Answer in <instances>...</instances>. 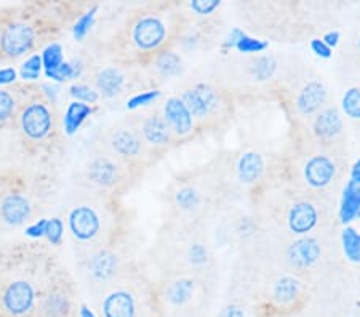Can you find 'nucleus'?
Segmentation results:
<instances>
[{"mask_svg":"<svg viewBox=\"0 0 360 317\" xmlns=\"http://www.w3.org/2000/svg\"><path fill=\"white\" fill-rule=\"evenodd\" d=\"M36 44V29L25 21H10L0 27V58L13 60L27 53Z\"/></svg>","mask_w":360,"mask_h":317,"instance_id":"nucleus-1","label":"nucleus"},{"mask_svg":"<svg viewBox=\"0 0 360 317\" xmlns=\"http://www.w3.org/2000/svg\"><path fill=\"white\" fill-rule=\"evenodd\" d=\"M20 125L26 138L32 141H40L50 134L51 127H53V115L46 103L34 100L22 109Z\"/></svg>","mask_w":360,"mask_h":317,"instance_id":"nucleus-2","label":"nucleus"},{"mask_svg":"<svg viewBox=\"0 0 360 317\" xmlns=\"http://www.w3.org/2000/svg\"><path fill=\"white\" fill-rule=\"evenodd\" d=\"M167 37V27L158 16H143L131 27V42L141 51L158 50Z\"/></svg>","mask_w":360,"mask_h":317,"instance_id":"nucleus-3","label":"nucleus"},{"mask_svg":"<svg viewBox=\"0 0 360 317\" xmlns=\"http://www.w3.org/2000/svg\"><path fill=\"white\" fill-rule=\"evenodd\" d=\"M36 292L26 280H16L5 288L2 304L11 316H25L32 309Z\"/></svg>","mask_w":360,"mask_h":317,"instance_id":"nucleus-4","label":"nucleus"},{"mask_svg":"<svg viewBox=\"0 0 360 317\" xmlns=\"http://www.w3.org/2000/svg\"><path fill=\"white\" fill-rule=\"evenodd\" d=\"M181 100L193 114V117H207L218 106V95L210 85L199 84L186 90Z\"/></svg>","mask_w":360,"mask_h":317,"instance_id":"nucleus-5","label":"nucleus"},{"mask_svg":"<svg viewBox=\"0 0 360 317\" xmlns=\"http://www.w3.org/2000/svg\"><path fill=\"white\" fill-rule=\"evenodd\" d=\"M69 228H71L72 235L77 240H91L100 233L101 221L98 213L91 207H75L69 215Z\"/></svg>","mask_w":360,"mask_h":317,"instance_id":"nucleus-6","label":"nucleus"},{"mask_svg":"<svg viewBox=\"0 0 360 317\" xmlns=\"http://www.w3.org/2000/svg\"><path fill=\"white\" fill-rule=\"evenodd\" d=\"M164 119L173 134L186 136L194 127V117L181 98H168L164 106Z\"/></svg>","mask_w":360,"mask_h":317,"instance_id":"nucleus-7","label":"nucleus"},{"mask_svg":"<svg viewBox=\"0 0 360 317\" xmlns=\"http://www.w3.org/2000/svg\"><path fill=\"white\" fill-rule=\"evenodd\" d=\"M304 178L312 188L328 186L335 178V164L327 155H314L304 167Z\"/></svg>","mask_w":360,"mask_h":317,"instance_id":"nucleus-8","label":"nucleus"},{"mask_svg":"<svg viewBox=\"0 0 360 317\" xmlns=\"http://www.w3.org/2000/svg\"><path fill=\"white\" fill-rule=\"evenodd\" d=\"M319 221V212L309 202H298L288 212V228L292 233L303 235L311 233Z\"/></svg>","mask_w":360,"mask_h":317,"instance_id":"nucleus-9","label":"nucleus"},{"mask_svg":"<svg viewBox=\"0 0 360 317\" xmlns=\"http://www.w3.org/2000/svg\"><path fill=\"white\" fill-rule=\"evenodd\" d=\"M103 317H136V299L127 290H114L103 299Z\"/></svg>","mask_w":360,"mask_h":317,"instance_id":"nucleus-10","label":"nucleus"},{"mask_svg":"<svg viewBox=\"0 0 360 317\" xmlns=\"http://www.w3.org/2000/svg\"><path fill=\"white\" fill-rule=\"evenodd\" d=\"M0 215L7 224L20 226L31 216V204L21 194H8L0 204Z\"/></svg>","mask_w":360,"mask_h":317,"instance_id":"nucleus-11","label":"nucleus"},{"mask_svg":"<svg viewBox=\"0 0 360 317\" xmlns=\"http://www.w3.org/2000/svg\"><path fill=\"white\" fill-rule=\"evenodd\" d=\"M319 255H321V245H319V242L312 238L296 240L288 249L290 263L296 268H309L311 264H314L317 261Z\"/></svg>","mask_w":360,"mask_h":317,"instance_id":"nucleus-12","label":"nucleus"},{"mask_svg":"<svg viewBox=\"0 0 360 317\" xmlns=\"http://www.w3.org/2000/svg\"><path fill=\"white\" fill-rule=\"evenodd\" d=\"M111 148L114 153L125 159H135L143 151V143L135 131L129 129L115 130L111 135Z\"/></svg>","mask_w":360,"mask_h":317,"instance_id":"nucleus-13","label":"nucleus"},{"mask_svg":"<svg viewBox=\"0 0 360 317\" xmlns=\"http://www.w3.org/2000/svg\"><path fill=\"white\" fill-rule=\"evenodd\" d=\"M327 100V89L321 82H309L296 98V109L303 114H314Z\"/></svg>","mask_w":360,"mask_h":317,"instance_id":"nucleus-14","label":"nucleus"},{"mask_svg":"<svg viewBox=\"0 0 360 317\" xmlns=\"http://www.w3.org/2000/svg\"><path fill=\"white\" fill-rule=\"evenodd\" d=\"M89 176L98 186L109 188L119 181V169L111 159L96 157L90 162Z\"/></svg>","mask_w":360,"mask_h":317,"instance_id":"nucleus-15","label":"nucleus"},{"mask_svg":"<svg viewBox=\"0 0 360 317\" xmlns=\"http://www.w3.org/2000/svg\"><path fill=\"white\" fill-rule=\"evenodd\" d=\"M141 134L143 138L148 143L154 144V146H162V144H167L172 138V130L168 124L165 122L164 117L160 115H149V117L144 120L141 125Z\"/></svg>","mask_w":360,"mask_h":317,"instance_id":"nucleus-16","label":"nucleus"},{"mask_svg":"<svg viewBox=\"0 0 360 317\" xmlns=\"http://www.w3.org/2000/svg\"><path fill=\"white\" fill-rule=\"evenodd\" d=\"M115 269H117V257L112 252H98L89 261V273L95 280L111 279L115 274Z\"/></svg>","mask_w":360,"mask_h":317,"instance_id":"nucleus-17","label":"nucleus"},{"mask_svg":"<svg viewBox=\"0 0 360 317\" xmlns=\"http://www.w3.org/2000/svg\"><path fill=\"white\" fill-rule=\"evenodd\" d=\"M360 210V184L349 180L342 189L341 204H340V220L342 223H351L354 218H357Z\"/></svg>","mask_w":360,"mask_h":317,"instance_id":"nucleus-18","label":"nucleus"},{"mask_svg":"<svg viewBox=\"0 0 360 317\" xmlns=\"http://www.w3.org/2000/svg\"><path fill=\"white\" fill-rule=\"evenodd\" d=\"M224 45L228 48H237L240 53H261L268 48V42L247 36L239 27L232 29Z\"/></svg>","mask_w":360,"mask_h":317,"instance_id":"nucleus-19","label":"nucleus"},{"mask_svg":"<svg viewBox=\"0 0 360 317\" xmlns=\"http://www.w3.org/2000/svg\"><path fill=\"white\" fill-rule=\"evenodd\" d=\"M342 130V119L336 109H325L316 117L314 131L323 140L335 138Z\"/></svg>","mask_w":360,"mask_h":317,"instance_id":"nucleus-20","label":"nucleus"},{"mask_svg":"<svg viewBox=\"0 0 360 317\" xmlns=\"http://www.w3.org/2000/svg\"><path fill=\"white\" fill-rule=\"evenodd\" d=\"M264 170V160L263 155L258 153H247L243 154L239 164H237V173H239L240 181L243 183H255L259 180Z\"/></svg>","mask_w":360,"mask_h":317,"instance_id":"nucleus-21","label":"nucleus"},{"mask_svg":"<svg viewBox=\"0 0 360 317\" xmlns=\"http://www.w3.org/2000/svg\"><path fill=\"white\" fill-rule=\"evenodd\" d=\"M124 82H125L124 74L115 67H104L103 71H100V74L96 76L98 91L106 98H112L115 95H119L122 91V86H124Z\"/></svg>","mask_w":360,"mask_h":317,"instance_id":"nucleus-22","label":"nucleus"},{"mask_svg":"<svg viewBox=\"0 0 360 317\" xmlns=\"http://www.w3.org/2000/svg\"><path fill=\"white\" fill-rule=\"evenodd\" d=\"M90 114H91V108L89 105H85V103H80V101H72L71 105H69L65 115L66 134L74 135Z\"/></svg>","mask_w":360,"mask_h":317,"instance_id":"nucleus-23","label":"nucleus"},{"mask_svg":"<svg viewBox=\"0 0 360 317\" xmlns=\"http://www.w3.org/2000/svg\"><path fill=\"white\" fill-rule=\"evenodd\" d=\"M155 69H158V72L162 77L172 79V77H176L178 74L181 72L183 61H181V58H179V55L175 53V51L165 50V51H162V53H159L158 58H155Z\"/></svg>","mask_w":360,"mask_h":317,"instance_id":"nucleus-24","label":"nucleus"},{"mask_svg":"<svg viewBox=\"0 0 360 317\" xmlns=\"http://www.w3.org/2000/svg\"><path fill=\"white\" fill-rule=\"evenodd\" d=\"M194 282L189 279H181L173 282V284L167 288V299L175 306H181V304L188 303L194 293Z\"/></svg>","mask_w":360,"mask_h":317,"instance_id":"nucleus-25","label":"nucleus"},{"mask_svg":"<svg viewBox=\"0 0 360 317\" xmlns=\"http://www.w3.org/2000/svg\"><path fill=\"white\" fill-rule=\"evenodd\" d=\"M342 250L352 263H360V234L354 228H345L341 234Z\"/></svg>","mask_w":360,"mask_h":317,"instance_id":"nucleus-26","label":"nucleus"},{"mask_svg":"<svg viewBox=\"0 0 360 317\" xmlns=\"http://www.w3.org/2000/svg\"><path fill=\"white\" fill-rule=\"evenodd\" d=\"M300 282L293 278H282L274 287V297L278 303L287 304L298 297Z\"/></svg>","mask_w":360,"mask_h":317,"instance_id":"nucleus-27","label":"nucleus"},{"mask_svg":"<svg viewBox=\"0 0 360 317\" xmlns=\"http://www.w3.org/2000/svg\"><path fill=\"white\" fill-rule=\"evenodd\" d=\"M342 111L349 119L360 120V86H352L342 96Z\"/></svg>","mask_w":360,"mask_h":317,"instance_id":"nucleus-28","label":"nucleus"},{"mask_svg":"<svg viewBox=\"0 0 360 317\" xmlns=\"http://www.w3.org/2000/svg\"><path fill=\"white\" fill-rule=\"evenodd\" d=\"M276 69H277L276 60L272 56H268V55L258 56L257 60L252 63V72L258 80L271 79L272 76H274Z\"/></svg>","mask_w":360,"mask_h":317,"instance_id":"nucleus-29","label":"nucleus"},{"mask_svg":"<svg viewBox=\"0 0 360 317\" xmlns=\"http://www.w3.org/2000/svg\"><path fill=\"white\" fill-rule=\"evenodd\" d=\"M44 309L49 317H66L69 313V302L63 295H50L46 298Z\"/></svg>","mask_w":360,"mask_h":317,"instance_id":"nucleus-30","label":"nucleus"},{"mask_svg":"<svg viewBox=\"0 0 360 317\" xmlns=\"http://www.w3.org/2000/svg\"><path fill=\"white\" fill-rule=\"evenodd\" d=\"M63 48L61 45L58 44H51L50 47H46L44 51V66H45V72H53L58 67L63 65Z\"/></svg>","mask_w":360,"mask_h":317,"instance_id":"nucleus-31","label":"nucleus"},{"mask_svg":"<svg viewBox=\"0 0 360 317\" xmlns=\"http://www.w3.org/2000/svg\"><path fill=\"white\" fill-rule=\"evenodd\" d=\"M16 109L15 96L8 90H0V127L13 117Z\"/></svg>","mask_w":360,"mask_h":317,"instance_id":"nucleus-32","label":"nucleus"},{"mask_svg":"<svg viewBox=\"0 0 360 317\" xmlns=\"http://www.w3.org/2000/svg\"><path fill=\"white\" fill-rule=\"evenodd\" d=\"M98 7H93L90 11H86L84 16H80L74 26V37L77 40H82L95 22V15H96Z\"/></svg>","mask_w":360,"mask_h":317,"instance_id":"nucleus-33","label":"nucleus"},{"mask_svg":"<svg viewBox=\"0 0 360 317\" xmlns=\"http://www.w3.org/2000/svg\"><path fill=\"white\" fill-rule=\"evenodd\" d=\"M176 204L184 210H191L199 204V194L193 188H183L176 193Z\"/></svg>","mask_w":360,"mask_h":317,"instance_id":"nucleus-34","label":"nucleus"},{"mask_svg":"<svg viewBox=\"0 0 360 317\" xmlns=\"http://www.w3.org/2000/svg\"><path fill=\"white\" fill-rule=\"evenodd\" d=\"M80 67L79 65H72V63H63V65L56 69L53 72H49L46 76L55 79V80H69L77 77L80 74Z\"/></svg>","mask_w":360,"mask_h":317,"instance_id":"nucleus-35","label":"nucleus"},{"mask_svg":"<svg viewBox=\"0 0 360 317\" xmlns=\"http://www.w3.org/2000/svg\"><path fill=\"white\" fill-rule=\"evenodd\" d=\"M40 67H42V58L39 55L31 56L21 67V77L27 80L37 79L40 74Z\"/></svg>","mask_w":360,"mask_h":317,"instance_id":"nucleus-36","label":"nucleus"},{"mask_svg":"<svg viewBox=\"0 0 360 317\" xmlns=\"http://www.w3.org/2000/svg\"><path fill=\"white\" fill-rule=\"evenodd\" d=\"M71 95L80 103H96L98 101V91H95L89 85H74L71 89Z\"/></svg>","mask_w":360,"mask_h":317,"instance_id":"nucleus-37","label":"nucleus"},{"mask_svg":"<svg viewBox=\"0 0 360 317\" xmlns=\"http://www.w3.org/2000/svg\"><path fill=\"white\" fill-rule=\"evenodd\" d=\"M160 96V91L159 90H150V91H143V93L135 95L131 98V100L127 103V108L129 109H136L139 106H148L150 103L158 100Z\"/></svg>","mask_w":360,"mask_h":317,"instance_id":"nucleus-38","label":"nucleus"},{"mask_svg":"<svg viewBox=\"0 0 360 317\" xmlns=\"http://www.w3.org/2000/svg\"><path fill=\"white\" fill-rule=\"evenodd\" d=\"M219 5H221L219 0H193L189 7L199 16H207L213 13L217 8H219Z\"/></svg>","mask_w":360,"mask_h":317,"instance_id":"nucleus-39","label":"nucleus"},{"mask_svg":"<svg viewBox=\"0 0 360 317\" xmlns=\"http://www.w3.org/2000/svg\"><path fill=\"white\" fill-rule=\"evenodd\" d=\"M63 233H65V228H63V223L61 220H58V218H53V220H50L46 223V231H45V235L49 238V240L51 244L58 245L61 242L63 238Z\"/></svg>","mask_w":360,"mask_h":317,"instance_id":"nucleus-40","label":"nucleus"},{"mask_svg":"<svg viewBox=\"0 0 360 317\" xmlns=\"http://www.w3.org/2000/svg\"><path fill=\"white\" fill-rule=\"evenodd\" d=\"M311 48L317 56L323 58V60H328V58L332 56V48H330L322 39H312L311 40Z\"/></svg>","mask_w":360,"mask_h":317,"instance_id":"nucleus-41","label":"nucleus"},{"mask_svg":"<svg viewBox=\"0 0 360 317\" xmlns=\"http://www.w3.org/2000/svg\"><path fill=\"white\" fill-rule=\"evenodd\" d=\"M189 258L194 264H202L207 261V250L203 249V245L194 244L189 250Z\"/></svg>","mask_w":360,"mask_h":317,"instance_id":"nucleus-42","label":"nucleus"},{"mask_svg":"<svg viewBox=\"0 0 360 317\" xmlns=\"http://www.w3.org/2000/svg\"><path fill=\"white\" fill-rule=\"evenodd\" d=\"M46 223H49L46 220H40L39 223L32 224V226L27 229V235H31V238H40V235H44L46 231Z\"/></svg>","mask_w":360,"mask_h":317,"instance_id":"nucleus-43","label":"nucleus"},{"mask_svg":"<svg viewBox=\"0 0 360 317\" xmlns=\"http://www.w3.org/2000/svg\"><path fill=\"white\" fill-rule=\"evenodd\" d=\"M15 79H16V72H15V69H11V67L0 69V85H2V84H10V82H13Z\"/></svg>","mask_w":360,"mask_h":317,"instance_id":"nucleus-44","label":"nucleus"},{"mask_svg":"<svg viewBox=\"0 0 360 317\" xmlns=\"http://www.w3.org/2000/svg\"><path fill=\"white\" fill-rule=\"evenodd\" d=\"M322 40L328 45L330 48H335L340 42V32L338 31H330V32L325 34Z\"/></svg>","mask_w":360,"mask_h":317,"instance_id":"nucleus-45","label":"nucleus"},{"mask_svg":"<svg viewBox=\"0 0 360 317\" xmlns=\"http://www.w3.org/2000/svg\"><path fill=\"white\" fill-rule=\"evenodd\" d=\"M221 317H245L243 316V311L240 306H236V304H231V306L223 311Z\"/></svg>","mask_w":360,"mask_h":317,"instance_id":"nucleus-46","label":"nucleus"},{"mask_svg":"<svg viewBox=\"0 0 360 317\" xmlns=\"http://www.w3.org/2000/svg\"><path fill=\"white\" fill-rule=\"evenodd\" d=\"M351 181L360 184V159L356 160L351 169Z\"/></svg>","mask_w":360,"mask_h":317,"instance_id":"nucleus-47","label":"nucleus"},{"mask_svg":"<svg viewBox=\"0 0 360 317\" xmlns=\"http://www.w3.org/2000/svg\"><path fill=\"white\" fill-rule=\"evenodd\" d=\"M80 317H96V316L90 308L82 306V308H80Z\"/></svg>","mask_w":360,"mask_h":317,"instance_id":"nucleus-48","label":"nucleus"},{"mask_svg":"<svg viewBox=\"0 0 360 317\" xmlns=\"http://www.w3.org/2000/svg\"><path fill=\"white\" fill-rule=\"evenodd\" d=\"M357 48L360 51V34H359V39H357Z\"/></svg>","mask_w":360,"mask_h":317,"instance_id":"nucleus-49","label":"nucleus"},{"mask_svg":"<svg viewBox=\"0 0 360 317\" xmlns=\"http://www.w3.org/2000/svg\"><path fill=\"white\" fill-rule=\"evenodd\" d=\"M357 218H360V210H359V213H357Z\"/></svg>","mask_w":360,"mask_h":317,"instance_id":"nucleus-50","label":"nucleus"}]
</instances>
